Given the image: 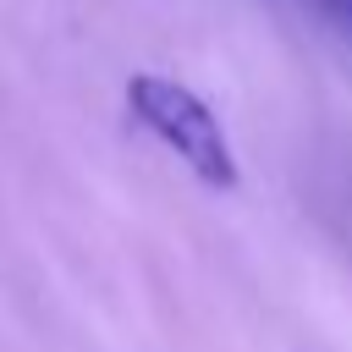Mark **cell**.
Instances as JSON below:
<instances>
[{
  "label": "cell",
  "instance_id": "cell-1",
  "mask_svg": "<svg viewBox=\"0 0 352 352\" xmlns=\"http://www.w3.org/2000/svg\"><path fill=\"white\" fill-rule=\"evenodd\" d=\"M126 116L160 148H170L204 187H214V192L236 187V176H242L236 170V148H231L214 104L198 88H187V82L165 77V72H132L126 77Z\"/></svg>",
  "mask_w": 352,
  "mask_h": 352
},
{
  "label": "cell",
  "instance_id": "cell-2",
  "mask_svg": "<svg viewBox=\"0 0 352 352\" xmlns=\"http://www.w3.org/2000/svg\"><path fill=\"white\" fill-rule=\"evenodd\" d=\"M308 6H314V11H319V16L352 44V0H308Z\"/></svg>",
  "mask_w": 352,
  "mask_h": 352
}]
</instances>
